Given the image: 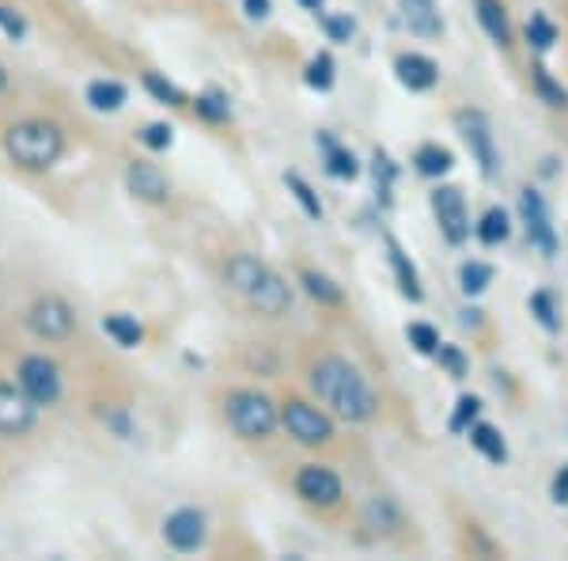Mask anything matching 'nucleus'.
Instances as JSON below:
<instances>
[{
    "label": "nucleus",
    "instance_id": "f257e3e1",
    "mask_svg": "<svg viewBox=\"0 0 568 561\" xmlns=\"http://www.w3.org/2000/svg\"><path fill=\"white\" fill-rule=\"evenodd\" d=\"M311 391L334 407L337 418L345 421H372L375 410H379V394L368 388L361 372L342 361V357H323L315 368H311Z\"/></svg>",
    "mask_w": 568,
    "mask_h": 561
},
{
    "label": "nucleus",
    "instance_id": "f03ea898",
    "mask_svg": "<svg viewBox=\"0 0 568 561\" xmlns=\"http://www.w3.org/2000/svg\"><path fill=\"white\" fill-rule=\"evenodd\" d=\"M4 152L23 171H50L65 152V133L53 122H20L4 133Z\"/></svg>",
    "mask_w": 568,
    "mask_h": 561
},
{
    "label": "nucleus",
    "instance_id": "7ed1b4c3",
    "mask_svg": "<svg viewBox=\"0 0 568 561\" xmlns=\"http://www.w3.org/2000/svg\"><path fill=\"white\" fill-rule=\"evenodd\" d=\"M224 418L235 429V437L243 440H265L273 437V429L281 425V413L265 394L258 391H232L224 402Z\"/></svg>",
    "mask_w": 568,
    "mask_h": 561
},
{
    "label": "nucleus",
    "instance_id": "20e7f679",
    "mask_svg": "<svg viewBox=\"0 0 568 561\" xmlns=\"http://www.w3.org/2000/svg\"><path fill=\"white\" fill-rule=\"evenodd\" d=\"M20 388L34 407H53L61 399V368L42 353H31L20 361Z\"/></svg>",
    "mask_w": 568,
    "mask_h": 561
},
{
    "label": "nucleus",
    "instance_id": "39448f33",
    "mask_svg": "<svg viewBox=\"0 0 568 561\" xmlns=\"http://www.w3.org/2000/svg\"><path fill=\"white\" fill-rule=\"evenodd\" d=\"M281 425L288 429V437L300 440V444H329V440H334V421H329L323 410L307 407V402H300V399H288L281 407Z\"/></svg>",
    "mask_w": 568,
    "mask_h": 561
},
{
    "label": "nucleus",
    "instance_id": "423d86ee",
    "mask_svg": "<svg viewBox=\"0 0 568 561\" xmlns=\"http://www.w3.org/2000/svg\"><path fill=\"white\" fill-rule=\"evenodd\" d=\"M72 323H77V315H72L69 300H61V297H39L27 308V327H31V334L42 338V342H61V338H69Z\"/></svg>",
    "mask_w": 568,
    "mask_h": 561
},
{
    "label": "nucleus",
    "instance_id": "0eeeda50",
    "mask_svg": "<svg viewBox=\"0 0 568 561\" xmlns=\"http://www.w3.org/2000/svg\"><path fill=\"white\" fill-rule=\"evenodd\" d=\"M163 539H168L171 550L179 554H194V550L205 547V512L197 509H179L163 520Z\"/></svg>",
    "mask_w": 568,
    "mask_h": 561
},
{
    "label": "nucleus",
    "instance_id": "6e6552de",
    "mask_svg": "<svg viewBox=\"0 0 568 561\" xmlns=\"http://www.w3.org/2000/svg\"><path fill=\"white\" fill-rule=\"evenodd\" d=\"M433 209H436V220H439V232H444L447 243H466L470 236V217H466V206H463V194L455 187H439L433 194Z\"/></svg>",
    "mask_w": 568,
    "mask_h": 561
},
{
    "label": "nucleus",
    "instance_id": "1a4fd4ad",
    "mask_svg": "<svg viewBox=\"0 0 568 561\" xmlns=\"http://www.w3.org/2000/svg\"><path fill=\"white\" fill-rule=\"evenodd\" d=\"M296 493L304 497L307 504H318V509H334L342 501V478H337L329 467L307 463L304 471L296 474Z\"/></svg>",
    "mask_w": 568,
    "mask_h": 561
},
{
    "label": "nucleus",
    "instance_id": "9d476101",
    "mask_svg": "<svg viewBox=\"0 0 568 561\" xmlns=\"http://www.w3.org/2000/svg\"><path fill=\"white\" fill-rule=\"evenodd\" d=\"M243 300L251 303L258 315H270V319H277L284 315V311L292 308V289L284 284L281 273H273V270H265L258 281L251 284V289L243 292Z\"/></svg>",
    "mask_w": 568,
    "mask_h": 561
},
{
    "label": "nucleus",
    "instance_id": "9b49d317",
    "mask_svg": "<svg viewBox=\"0 0 568 561\" xmlns=\"http://www.w3.org/2000/svg\"><path fill=\"white\" fill-rule=\"evenodd\" d=\"M519 209H524V224H527L530 243H535L546 259L549 254H557V232H554V224H549V209H546L542 194L527 187L524 194H519Z\"/></svg>",
    "mask_w": 568,
    "mask_h": 561
},
{
    "label": "nucleus",
    "instance_id": "f8f14e48",
    "mask_svg": "<svg viewBox=\"0 0 568 561\" xmlns=\"http://www.w3.org/2000/svg\"><path fill=\"white\" fill-rule=\"evenodd\" d=\"M34 402L27 399V391L0 383V437H23L34 425Z\"/></svg>",
    "mask_w": 568,
    "mask_h": 561
},
{
    "label": "nucleus",
    "instance_id": "ddd939ff",
    "mask_svg": "<svg viewBox=\"0 0 568 561\" xmlns=\"http://www.w3.org/2000/svg\"><path fill=\"white\" fill-rule=\"evenodd\" d=\"M459 130L466 137V144H470V152H474V160H478L481 174L497 171V149H493V133H489V122H485V114H478V110H463V114H459Z\"/></svg>",
    "mask_w": 568,
    "mask_h": 561
},
{
    "label": "nucleus",
    "instance_id": "4468645a",
    "mask_svg": "<svg viewBox=\"0 0 568 561\" xmlns=\"http://www.w3.org/2000/svg\"><path fill=\"white\" fill-rule=\"evenodd\" d=\"M125 187H130L133 198L149 201V206H160V201L171 198L168 174L160 168H152V163H130V168H125Z\"/></svg>",
    "mask_w": 568,
    "mask_h": 561
},
{
    "label": "nucleus",
    "instance_id": "2eb2a0df",
    "mask_svg": "<svg viewBox=\"0 0 568 561\" xmlns=\"http://www.w3.org/2000/svg\"><path fill=\"white\" fill-rule=\"evenodd\" d=\"M394 72H398V80L409 91H428L439 80L436 61L425 58V53H402V58L394 61Z\"/></svg>",
    "mask_w": 568,
    "mask_h": 561
},
{
    "label": "nucleus",
    "instance_id": "dca6fc26",
    "mask_svg": "<svg viewBox=\"0 0 568 561\" xmlns=\"http://www.w3.org/2000/svg\"><path fill=\"white\" fill-rule=\"evenodd\" d=\"M398 8H402V20L409 23V31L420 34V39H439L444 23H439L436 0H398Z\"/></svg>",
    "mask_w": 568,
    "mask_h": 561
},
{
    "label": "nucleus",
    "instance_id": "f3484780",
    "mask_svg": "<svg viewBox=\"0 0 568 561\" xmlns=\"http://www.w3.org/2000/svg\"><path fill=\"white\" fill-rule=\"evenodd\" d=\"M315 144L323 149V156H326V171L334 174V179H356V174H361V163H356V156H353L349 149H342V144H337L329 133H318V137H315Z\"/></svg>",
    "mask_w": 568,
    "mask_h": 561
},
{
    "label": "nucleus",
    "instance_id": "a211bd4d",
    "mask_svg": "<svg viewBox=\"0 0 568 561\" xmlns=\"http://www.w3.org/2000/svg\"><path fill=\"white\" fill-rule=\"evenodd\" d=\"M364 523H368L375 535H394V531L402 528V512L390 497H372V501L364 504Z\"/></svg>",
    "mask_w": 568,
    "mask_h": 561
},
{
    "label": "nucleus",
    "instance_id": "6ab92c4d",
    "mask_svg": "<svg viewBox=\"0 0 568 561\" xmlns=\"http://www.w3.org/2000/svg\"><path fill=\"white\" fill-rule=\"evenodd\" d=\"M474 8H478V20L485 27V34H489L497 46H508L511 42V23H508V12H504L500 0H474Z\"/></svg>",
    "mask_w": 568,
    "mask_h": 561
},
{
    "label": "nucleus",
    "instance_id": "aec40b11",
    "mask_svg": "<svg viewBox=\"0 0 568 561\" xmlns=\"http://www.w3.org/2000/svg\"><path fill=\"white\" fill-rule=\"evenodd\" d=\"M470 444L497 467L508 459V444H504V437L493 425H481V421H474V425H470Z\"/></svg>",
    "mask_w": 568,
    "mask_h": 561
},
{
    "label": "nucleus",
    "instance_id": "412c9836",
    "mask_svg": "<svg viewBox=\"0 0 568 561\" xmlns=\"http://www.w3.org/2000/svg\"><path fill=\"white\" fill-rule=\"evenodd\" d=\"M103 330L114 338V345H122V349H136L144 342V327L136 323L133 315H122V311H118V315H106Z\"/></svg>",
    "mask_w": 568,
    "mask_h": 561
},
{
    "label": "nucleus",
    "instance_id": "4be33fe9",
    "mask_svg": "<svg viewBox=\"0 0 568 561\" xmlns=\"http://www.w3.org/2000/svg\"><path fill=\"white\" fill-rule=\"evenodd\" d=\"M414 163H417L420 174H428V179H439V174L452 171V152L439 149V144H420L417 156H414Z\"/></svg>",
    "mask_w": 568,
    "mask_h": 561
},
{
    "label": "nucleus",
    "instance_id": "5701e85b",
    "mask_svg": "<svg viewBox=\"0 0 568 561\" xmlns=\"http://www.w3.org/2000/svg\"><path fill=\"white\" fill-rule=\"evenodd\" d=\"M88 103L95 110H122L125 88L118 80H95V84H88Z\"/></svg>",
    "mask_w": 568,
    "mask_h": 561
},
{
    "label": "nucleus",
    "instance_id": "b1692460",
    "mask_svg": "<svg viewBox=\"0 0 568 561\" xmlns=\"http://www.w3.org/2000/svg\"><path fill=\"white\" fill-rule=\"evenodd\" d=\"M387 251H390V266H394V273H398V284H402V292H406L409 300H420V284H417V270L409 266V259L402 254V247L394 243V239H387Z\"/></svg>",
    "mask_w": 568,
    "mask_h": 561
},
{
    "label": "nucleus",
    "instance_id": "393cba45",
    "mask_svg": "<svg viewBox=\"0 0 568 561\" xmlns=\"http://www.w3.org/2000/svg\"><path fill=\"white\" fill-rule=\"evenodd\" d=\"M508 232H511V220H508V213H504V209H489V213L481 217V224H478V239H481L485 247L504 243V239H508Z\"/></svg>",
    "mask_w": 568,
    "mask_h": 561
},
{
    "label": "nucleus",
    "instance_id": "a878e982",
    "mask_svg": "<svg viewBox=\"0 0 568 561\" xmlns=\"http://www.w3.org/2000/svg\"><path fill=\"white\" fill-rule=\"evenodd\" d=\"M489 281H493V266H485V262H466L459 270V289L466 297H481V292L489 289Z\"/></svg>",
    "mask_w": 568,
    "mask_h": 561
},
{
    "label": "nucleus",
    "instance_id": "bb28decb",
    "mask_svg": "<svg viewBox=\"0 0 568 561\" xmlns=\"http://www.w3.org/2000/svg\"><path fill=\"white\" fill-rule=\"evenodd\" d=\"M300 281H304V289H307L318 303H342V289H337V284L329 281V278H323V273L304 270V273H300Z\"/></svg>",
    "mask_w": 568,
    "mask_h": 561
},
{
    "label": "nucleus",
    "instance_id": "cd10ccee",
    "mask_svg": "<svg viewBox=\"0 0 568 561\" xmlns=\"http://www.w3.org/2000/svg\"><path fill=\"white\" fill-rule=\"evenodd\" d=\"M284 182H288V190H292V194H296V201H300V206L307 209V217H315V220L323 217V201L315 198V190H311L307 182L300 179L296 171H288V174H284Z\"/></svg>",
    "mask_w": 568,
    "mask_h": 561
},
{
    "label": "nucleus",
    "instance_id": "c85d7f7f",
    "mask_svg": "<svg viewBox=\"0 0 568 561\" xmlns=\"http://www.w3.org/2000/svg\"><path fill=\"white\" fill-rule=\"evenodd\" d=\"M406 338H409V345L417 349V353H425V357H433V353H439V334H436V327H428V323H409V330H406Z\"/></svg>",
    "mask_w": 568,
    "mask_h": 561
},
{
    "label": "nucleus",
    "instance_id": "c756f323",
    "mask_svg": "<svg viewBox=\"0 0 568 561\" xmlns=\"http://www.w3.org/2000/svg\"><path fill=\"white\" fill-rule=\"evenodd\" d=\"M530 72H535V88H538V96H542L549 107H565V103H568V91H565L561 84H557V80L549 77V72H546L542 66H535Z\"/></svg>",
    "mask_w": 568,
    "mask_h": 561
},
{
    "label": "nucleus",
    "instance_id": "7c9ffc66",
    "mask_svg": "<svg viewBox=\"0 0 568 561\" xmlns=\"http://www.w3.org/2000/svg\"><path fill=\"white\" fill-rule=\"evenodd\" d=\"M478 413H481V402L474 399V394H463L452 413V432H470V425L478 421Z\"/></svg>",
    "mask_w": 568,
    "mask_h": 561
},
{
    "label": "nucleus",
    "instance_id": "2f4dec72",
    "mask_svg": "<svg viewBox=\"0 0 568 561\" xmlns=\"http://www.w3.org/2000/svg\"><path fill=\"white\" fill-rule=\"evenodd\" d=\"M527 42L535 46V50H549V46L557 42V31H554V23L546 20V16H530V23H527Z\"/></svg>",
    "mask_w": 568,
    "mask_h": 561
},
{
    "label": "nucleus",
    "instance_id": "473e14b6",
    "mask_svg": "<svg viewBox=\"0 0 568 561\" xmlns=\"http://www.w3.org/2000/svg\"><path fill=\"white\" fill-rule=\"evenodd\" d=\"M307 84L318 88V91L334 88V61H329V53H318V58L307 66Z\"/></svg>",
    "mask_w": 568,
    "mask_h": 561
},
{
    "label": "nucleus",
    "instance_id": "72a5a7b5",
    "mask_svg": "<svg viewBox=\"0 0 568 561\" xmlns=\"http://www.w3.org/2000/svg\"><path fill=\"white\" fill-rule=\"evenodd\" d=\"M197 114L205 118V122H227V114H232V107H227L224 96H216V91H209V96L197 99Z\"/></svg>",
    "mask_w": 568,
    "mask_h": 561
},
{
    "label": "nucleus",
    "instance_id": "f704fd0d",
    "mask_svg": "<svg viewBox=\"0 0 568 561\" xmlns=\"http://www.w3.org/2000/svg\"><path fill=\"white\" fill-rule=\"evenodd\" d=\"M144 88L152 91L160 103H171V107H182V91L175 84H168V80L160 77V72H144Z\"/></svg>",
    "mask_w": 568,
    "mask_h": 561
},
{
    "label": "nucleus",
    "instance_id": "c9c22d12",
    "mask_svg": "<svg viewBox=\"0 0 568 561\" xmlns=\"http://www.w3.org/2000/svg\"><path fill=\"white\" fill-rule=\"evenodd\" d=\"M171 141H175V130H171V126H163V122H152V126H144V130H141V144H144V149H152V152L171 149Z\"/></svg>",
    "mask_w": 568,
    "mask_h": 561
},
{
    "label": "nucleus",
    "instance_id": "e433bc0d",
    "mask_svg": "<svg viewBox=\"0 0 568 561\" xmlns=\"http://www.w3.org/2000/svg\"><path fill=\"white\" fill-rule=\"evenodd\" d=\"M530 311H535V319L546 330L561 327V319H557V308H554V297H549V292H535V297H530Z\"/></svg>",
    "mask_w": 568,
    "mask_h": 561
},
{
    "label": "nucleus",
    "instance_id": "4c0bfd02",
    "mask_svg": "<svg viewBox=\"0 0 568 561\" xmlns=\"http://www.w3.org/2000/svg\"><path fill=\"white\" fill-rule=\"evenodd\" d=\"M323 27H326L329 42H349L353 31H356V23L349 20V16H323Z\"/></svg>",
    "mask_w": 568,
    "mask_h": 561
},
{
    "label": "nucleus",
    "instance_id": "58836bf2",
    "mask_svg": "<svg viewBox=\"0 0 568 561\" xmlns=\"http://www.w3.org/2000/svg\"><path fill=\"white\" fill-rule=\"evenodd\" d=\"M0 31H4L12 42H20L23 34H27V20H23L20 12H12V8H4V4H0Z\"/></svg>",
    "mask_w": 568,
    "mask_h": 561
},
{
    "label": "nucleus",
    "instance_id": "ea45409f",
    "mask_svg": "<svg viewBox=\"0 0 568 561\" xmlns=\"http://www.w3.org/2000/svg\"><path fill=\"white\" fill-rule=\"evenodd\" d=\"M436 357H439V364H444L447 372L455 375V380H463V375H466V357H463L455 345H439V353H436Z\"/></svg>",
    "mask_w": 568,
    "mask_h": 561
},
{
    "label": "nucleus",
    "instance_id": "a19ab883",
    "mask_svg": "<svg viewBox=\"0 0 568 561\" xmlns=\"http://www.w3.org/2000/svg\"><path fill=\"white\" fill-rule=\"evenodd\" d=\"M243 8H246V16H251V20H270L273 0H243Z\"/></svg>",
    "mask_w": 568,
    "mask_h": 561
},
{
    "label": "nucleus",
    "instance_id": "79ce46f5",
    "mask_svg": "<svg viewBox=\"0 0 568 561\" xmlns=\"http://www.w3.org/2000/svg\"><path fill=\"white\" fill-rule=\"evenodd\" d=\"M554 501L557 504H568V467H561L554 478Z\"/></svg>",
    "mask_w": 568,
    "mask_h": 561
},
{
    "label": "nucleus",
    "instance_id": "37998d69",
    "mask_svg": "<svg viewBox=\"0 0 568 561\" xmlns=\"http://www.w3.org/2000/svg\"><path fill=\"white\" fill-rule=\"evenodd\" d=\"M106 421H110V425H114L118 437H130V421H125L122 413H106Z\"/></svg>",
    "mask_w": 568,
    "mask_h": 561
},
{
    "label": "nucleus",
    "instance_id": "c03bdc74",
    "mask_svg": "<svg viewBox=\"0 0 568 561\" xmlns=\"http://www.w3.org/2000/svg\"><path fill=\"white\" fill-rule=\"evenodd\" d=\"M300 4L311 8V12H318V8H323V0H300Z\"/></svg>",
    "mask_w": 568,
    "mask_h": 561
},
{
    "label": "nucleus",
    "instance_id": "a18cd8bd",
    "mask_svg": "<svg viewBox=\"0 0 568 561\" xmlns=\"http://www.w3.org/2000/svg\"><path fill=\"white\" fill-rule=\"evenodd\" d=\"M4 88H8V72H4V66H0V96H4Z\"/></svg>",
    "mask_w": 568,
    "mask_h": 561
}]
</instances>
